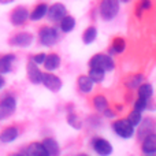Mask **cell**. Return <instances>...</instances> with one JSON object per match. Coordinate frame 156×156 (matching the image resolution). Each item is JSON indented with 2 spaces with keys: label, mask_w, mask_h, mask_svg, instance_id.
Here are the masks:
<instances>
[{
  "label": "cell",
  "mask_w": 156,
  "mask_h": 156,
  "mask_svg": "<svg viewBox=\"0 0 156 156\" xmlns=\"http://www.w3.org/2000/svg\"><path fill=\"white\" fill-rule=\"evenodd\" d=\"M127 121H129L134 127L138 126L140 122L143 121V112H140V111H137V110H133L132 112L129 114V116H127Z\"/></svg>",
  "instance_id": "28"
},
{
  "label": "cell",
  "mask_w": 156,
  "mask_h": 156,
  "mask_svg": "<svg viewBox=\"0 0 156 156\" xmlns=\"http://www.w3.org/2000/svg\"><path fill=\"white\" fill-rule=\"evenodd\" d=\"M151 0H141L140 5H138V14H141V11H145L151 8Z\"/></svg>",
  "instance_id": "31"
},
{
  "label": "cell",
  "mask_w": 156,
  "mask_h": 156,
  "mask_svg": "<svg viewBox=\"0 0 156 156\" xmlns=\"http://www.w3.org/2000/svg\"><path fill=\"white\" fill-rule=\"evenodd\" d=\"M137 93H138V97H143V99H145V100H149V99H152V96H154V86L148 82H143L137 88Z\"/></svg>",
  "instance_id": "21"
},
{
  "label": "cell",
  "mask_w": 156,
  "mask_h": 156,
  "mask_svg": "<svg viewBox=\"0 0 156 156\" xmlns=\"http://www.w3.org/2000/svg\"><path fill=\"white\" fill-rule=\"evenodd\" d=\"M125 48H126V41H125V38L115 37L112 40V44H111V47H110V54L111 55H114V54H122V52L125 51Z\"/></svg>",
  "instance_id": "22"
},
{
  "label": "cell",
  "mask_w": 156,
  "mask_h": 156,
  "mask_svg": "<svg viewBox=\"0 0 156 156\" xmlns=\"http://www.w3.org/2000/svg\"><path fill=\"white\" fill-rule=\"evenodd\" d=\"M32 43H33V34H30V33H26V32L18 33V34H15L10 40L11 45L22 47V48H25V47H29Z\"/></svg>",
  "instance_id": "12"
},
{
  "label": "cell",
  "mask_w": 156,
  "mask_h": 156,
  "mask_svg": "<svg viewBox=\"0 0 156 156\" xmlns=\"http://www.w3.org/2000/svg\"><path fill=\"white\" fill-rule=\"evenodd\" d=\"M112 130L119 136L121 138L129 140L134 134V126L130 123L127 119H118L112 123Z\"/></svg>",
  "instance_id": "3"
},
{
  "label": "cell",
  "mask_w": 156,
  "mask_h": 156,
  "mask_svg": "<svg viewBox=\"0 0 156 156\" xmlns=\"http://www.w3.org/2000/svg\"><path fill=\"white\" fill-rule=\"evenodd\" d=\"M147 108H148V100L143 99V97H137V100L134 101V110L143 112V111L147 110Z\"/></svg>",
  "instance_id": "30"
},
{
  "label": "cell",
  "mask_w": 156,
  "mask_h": 156,
  "mask_svg": "<svg viewBox=\"0 0 156 156\" xmlns=\"http://www.w3.org/2000/svg\"><path fill=\"white\" fill-rule=\"evenodd\" d=\"M44 59H45V54H37L33 56V62L36 63V65H43L44 63Z\"/></svg>",
  "instance_id": "32"
},
{
  "label": "cell",
  "mask_w": 156,
  "mask_h": 156,
  "mask_svg": "<svg viewBox=\"0 0 156 156\" xmlns=\"http://www.w3.org/2000/svg\"><path fill=\"white\" fill-rule=\"evenodd\" d=\"M41 83H44V86H45L47 89H49L51 92H54V93H56V92H59L60 89H62V80L52 73L43 74Z\"/></svg>",
  "instance_id": "7"
},
{
  "label": "cell",
  "mask_w": 156,
  "mask_h": 156,
  "mask_svg": "<svg viewBox=\"0 0 156 156\" xmlns=\"http://www.w3.org/2000/svg\"><path fill=\"white\" fill-rule=\"evenodd\" d=\"M77 83H78V89H80L82 93H89V92H92L93 85H94V82L89 78V76H80L77 80Z\"/></svg>",
  "instance_id": "18"
},
{
  "label": "cell",
  "mask_w": 156,
  "mask_h": 156,
  "mask_svg": "<svg viewBox=\"0 0 156 156\" xmlns=\"http://www.w3.org/2000/svg\"><path fill=\"white\" fill-rule=\"evenodd\" d=\"M119 0H101L99 5V12L103 21H112L119 12Z\"/></svg>",
  "instance_id": "1"
},
{
  "label": "cell",
  "mask_w": 156,
  "mask_h": 156,
  "mask_svg": "<svg viewBox=\"0 0 156 156\" xmlns=\"http://www.w3.org/2000/svg\"><path fill=\"white\" fill-rule=\"evenodd\" d=\"M59 22H60V30L63 33H70L76 27V18L71 15H65Z\"/></svg>",
  "instance_id": "19"
},
{
  "label": "cell",
  "mask_w": 156,
  "mask_h": 156,
  "mask_svg": "<svg viewBox=\"0 0 156 156\" xmlns=\"http://www.w3.org/2000/svg\"><path fill=\"white\" fill-rule=\"evenodd\" d=\"M89 67H99L107 73V71L114 70L115 62H114L112 58L107 54H96L89 60Z\"/></svg>",
  "instance_id": "2"
},
{
  "label": "cell",
  "mask_w": 156,
  "mask_h": 156,
  "mask_svg": "<svg viewBox=\"0 0 156 156\" xmlns=\"http://www.w3.org/2000/svg\"><path fill=\"white\" fill-rule=\"evenodd\" d=\"M29 18V11L26 10L25 7H16L15 10L11 12V22H12L14 26H21L23 25L25 22L27 21Z\"/></svg>",
  "instance_id": "11"
},
{
  "label": "cell",
  "mask_w": 156,
  "mask_h": 156,
  "mask_svg": "<svg viewBox=\"0 0 156 156\" xmlns=\"http://www.w3.org/2000/svg\"><path fill=\"white\" fill-rule=\"evenodd\" d=\"M23 155H30V156H48L45 148H44L43 143H32L26 148V151L22 152Z\"/></svg>",
  "instance_id": "16"
},
{
  "label": "cell",
  "mask_w": 156,
  "mask_h": 156,
  "mask_svg": "<svg viewBox=\"0 0 156 156\" xmlns=\"http://www.w3.org/2000/svg\"><path fill=\"white\" fill-rule=\"evenodd\" d=\"M88 76L94 83H100L101 81H104L105 71L101 70V69H99V67H89V74Z\"/></svg>",
  "instance_id": "24"
},
{
  "label": "cell",
  "mask_w": 156,
  "mask_h": 156,
  "mask_svg": "<svg viewBox=\"0 0 156 156\" xmlns=\"http://www.w3.org/2000/svg\"><path fill=\"white\" fill-rule=\"evenodd\" d=\"M67 123L70 125L71 127H74V129H81V126H82V122H81V119L78 118L76 114H69L67 115Z\"/></svg>",
  "instance_id": "29"
},
{
  "label": "cell",
  "mask_w": 156,
  "mask_h": 156,
  "mask_svg": "<svg viewBox=\"0 0 156 156\" xmlns=\"http://www.w3.org/2000/svg\"><path fill=\"white\" fill-rule=\"evenodd\" d=\"M141 151L144 155H155L156 154V134L151 133V134L145 136L141 140Z\"/></svg>",
  "instance_id": "9"
},
{
  "label": "cell",
  "mask_w": 156,
  "mask_h": 156,
  "mask_svg": "<svg viewBox=\"0 0 156 156\" xmlns=\"http://www.w3.org/2000/svg\"><path fill=\"white\" fill-rule=\"evenodd\" d=\"M66 12H67V10H66L65 4H62V3H55L51 7H48V10H47V16H48V19L52 22H59L60 19L66 15Z\"/></svg>",
  "instance_id": "8"
},
{
  "label": "cell",
  "mask_w": 156,
  "mask_h": 156,
  "mask_svg": "<svg viewBox=\"0 0 156 156\" xmlns=\"http://www.w3.org/2000/svg\"><path fill=\"white\" fill-rule=\"evenodd\" d=\"M16 101L12 96H7L0 101V121L7 119L15 112Z\"/></svg>",
  "instance_id": "5"
},
{
  "label": "cell",
  "mask_w": 156,
  "mask_h": 156,
  "mask_svg": "<svg viewBox=\"0 0 156 156\" xmlns=\"http://www.w3.org/2000/svg\"><path fill=\"white\" fill-rule=\"evenodd\" d=\"M47 10H48V5L45 3H41V4L36 5L34 10L30 14V19L32 21H40L41 18H44L47 15Z\"/></svg>",
  "instance_id": "23"
},
{
  "label": "cell",
  "mask_w": 156,
  "mask_h": 156,
  "mask_svg": "<svg viewBox=\"0 0 156 156\" xmlns=\"http://www.w3.org/2000/svg\"><path fill=\"white\" fill-rule=\"evenodd\" d=\"M38 37H40V43L44 47H52L58 43L59 36H58V30L55 27L44 26V27H41Z\"/></svg>",
  "instance_id": "4"
},
{
  "label": "cell",
  "mask_w": 156,
  "mask_h": 156,
  "mask_svg": "<svg viewBox=\"0 0 156 156\" xmlns=\"http://www.w3.org/2000/svg\"><path fill=\"white\" fill-rule=\"evenodd\" d=\"M4 83H5L4 78H3L2 76H0V88H3V86H4Z\"/></svg>",
  "instance_id": "34"
},
{
  "label": "cell",
  "mask_w": 156,
  "mask_h": 156,
  "mask_svg": "<svg viewBox=\"0 0 156 156\" xmlns=\"http://www.w3.org/2000/svg\"><path fill=\"white\" fill-rule=\"evenodd\" d=\"M143 80H144L143 74H134V76H132V77L127 78L125 85H126L127 88H130V89H137L138 86L143 83Z\"/></svg>",
  "instance_id": "26"
},
{
  "label": "cell",
  "mask_w": 156,
  "mask_h": 156,
  "mask_svg": "<svg viewBox=\"0 0 156 156\" xmlns=\"http://www.w3.org/2000/svg\"><path fill=\"white\" fill-rule=\"evenodd\" d=\"M60 56L56 54H49V55H45V59H44V67H45L47 71H54L56 69L60 67Z\"/></svg>",
  "instance_id": "14"
},
{
  "label": "cell",
  "mask_w": 156,
  "mask_h": 156,
  "mask_svg": "<svg viewBox=\"0 0 156 156\" xmlns=\"http://www.w3.org/2000/svg\"><path fill=\"white\" fill-rule=\"evenodd\" d=\"M119 2H123V3H129L130 0H119Z\"/></svg>",
  "instance_id": "36"
},
{
  "label": "cell",
  "mask_w": 156,
  "mask_h": 156,
  "mask_svg": "<svg viewBox=\"0 0 156 156\" xmlns=\"http://www.w3.org/2000/svg\"><path fill=\"white\" fill-rule=\"evenodd\" d=\"M43 145H44V148H45V151H47L48 155L56 156V155L60 154V147H59V144H58V141L55 140V138H51V137L44 138Z\"/></svg>",
  "instance_id": "15"
},
{
  "label": "cell",
  "mask_w": 156,
  "mask_h": 156,
  "mask_svg": "<svg viewBox=\"0 0 156 156\" xmlns=\"http://www.w3.org/2000/svg\"><path fill=\"white\" fill-rule=\"evenodd\" d=\"M14 62H15V55H12V54L4 55L3 58H0V74L10 73Z\"/></svg>",
  "instance_id": "17"
},
{
  "label": "cell",
  "mask_w": 156,
  "mask_h": 156,
  "mask_svg": "<svg viewBox=\"0 0 156 156\" xmlns=\"http://www.w3.org/2000/svg\"><path fill=\"white\" fill-rule=\"evenodd\" d=\"M137 127H138V133H137L138 138H140V140H143L145 136L154 133L155 123H154V121H152L151 118H147V119H144V121H141L140 125H138Z\"/></svg>",
  "instance_id": "13"
},
{
  "label": "cell",
  "mask_w": 156,
  "mask_h": 156,
  "mask_svg": "<svg viewBox=\"0 0 156 156\" xmlns=\"http://www.w3.org/2000/svg\"><path fill=\"white\" fill-rule=\"evenodd\" d=\"M16 137H18V129L11 126L2 132V134H0V141H2V143H12Z\"/></svg>",
  "instance_id": "20"
},
{
  "label": "cell",
  "mask_w": 156,
  "mask_h": 156,
  "mask_svg": "<svg viewBox=\"0 0 156 156\" xmlns=\"http://www.w3.org/2000/svg\"><path fill=\"white\" fill-rule=\"evenodd\" d=\"M26 71H27V78H29L30 82L34 83V85L41 83V80H43V73H41V70L38 69V66L36 65L33 60H30V62L27 63Z\"/></svg>",
  "instance_id": "10"
},
{
  "label": "cell",
  "mask_w": 156,
  "mask_h": 156,
  "mask_svg": "<svg viewBox=\"0 0 156 156\" xmlns=\"http://www.w3.org/2000/svg\"><path fill=\"white\" fill-rule=\"evenodd\" d=\"M93 105L99 112H103L104 110L108 108V100L105 99L103 94H97V96L93 99Z\"/></svg>",
  "instance_id": "27"
},
{
  "label": "cell",
  "mask_w": 156,
  "mask_h": 156,
  "mask_svg": "<svg viewBox=\"0 0 156 156\" xmlns=\"http://www.w3.org/2000/svg\"><path fill=\"white\" fill-rule=\"evenodd\" d=\"M14 0H0V3L2 4H8V3H12Z\"/></svg>",
  "instance_id": "35"
},
{
  "label": "cell",
  "mask_w": 156,
  "mask_h": 156,
  "mask_svg": "<svg viewBox=\"0 0 156 156\" xmlns=\"http://www.w3.org/2000/svg\"><path fill=\"white\" fill-rule=\"evenodd\" d=\"M101 114L105 116V118H114V116H115V114H114V111H111V110H110V107H108L107 110H104V111H103Z\"/></svg>",
  "instance_id": "33"
},
{
  "label": "cell",
  "mask_w": 156,
  "mask_h": 156,
  "mask_svg": "<svg viewBox=\"0 0 156 156\" xmlns=\"http://www.w3.org/2000/svg\"><path fill=\"white\" fill-rule=\"evenodd\" d=\"M92 149L99 155H111L112 154V145L107 140L101 137H94L90 143Z\"/></svg>",
  "instance_id": "6"
},
{
  "label": "cell",
  "mask_w": 156,
  "mask_h": 156,
  "mask_svg": "<svg viewBox=\"0 0 156 156\" xmlns=\"http://www.w3.org/2000/svg\"><path fill=\"white\" fill-rule=\"evenodd\" d=\"M96 37H97V29L94 26H89L88 29L83 32V34H82V41H83V44H92L94 40H96Z\"/></svg>",
  "instance_id": "25"
}]
</instances>
